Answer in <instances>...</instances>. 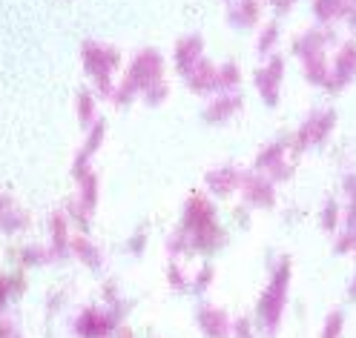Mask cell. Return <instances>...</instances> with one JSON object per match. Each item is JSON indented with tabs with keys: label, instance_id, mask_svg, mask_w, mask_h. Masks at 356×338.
Returning a JSON list of instances; mask_svg holds the SVG:
<instances>
[{
	"label": "cell",
	"instance_id": "obj_1",
	"mask_svg": "<svg viewBox=\"0 0 356 338\" xmlns=\"http://www.w3.org/2000/svg\"><path fill=\"white\" fill-rule=\"evenodd\" d=\"M284 287H287V261H282L270 289H267L261 296V301H259V321L264 324L267 332H273L279 327V315H282V307H284Z\"/></svg>",
	"mask_w": 356,
	"mask_h": 338
},
{
	"label": "cell",
	"instance_id": "obj_9",
	"mask_svg": "<svg viewBox=\"0 0 356 338\" xmlns=\"http://www.w3.org/2000/svg\"><path fill=\"white\" fill-rule=\"evenodd\" d=\"M0 338H15V327H12V321H0Z\"/></svg>",
	"mask_w": 356,
	"mask_h": 338
},
{
	"label": "cell",
	"instance_id": "obj_5",
	"mask_svg": "<svg viewBox=\"0 0 356 338\" xmlns=\"http://www.w3.org/2000/svg\"><path fill=\"white\" fill-rule=\"evenodd\" d=\"M342 332V312H330V319L325 321V330H322V338H339Z\"/></svg>",
	"mask_w": 356,
	"mask_h": 338
},
{
	"label": "cell",
	"instance_id": "obj_6",
	"mask_svg": "<svg viewBox=\"0 0 356 338\" xmlns=\"http://www.w3.org/2000/svg\"><path fill=\"white\" fill-rule=\"evenodd\" d=\"M337 218H339L337 204H325V212H322V227H325V230H333V227H337Z\"/></svg>",
	"mask_w": 356,
	"mask_h": 338
},
{
	"label": "cell",
	"instance_id": "obj_8",
	"mask_svg": "<svg viewBox=\"0 0 356 338\" xmlns=\"http://www.w3.org/2000/svg\"><path fill=\"white\" fill-rule=\"evenodd\" d=\"M210 276H213V269L207 267V269H204V273H202V276H198V281H195V292H202V289L207 287V281H210Z\"/></svg>",
	"mask_w": 356,
	"mask_h": 338
},
{
	"label": "cell",
	"instance_id": "obj_12",
	"mask_svg": "<svg viewBox=\"0 0 356 338\" xmlns=\"http://www.w3.org/2000/svg\"><path fill=\"white\" fill-rule=\"evenodd\" d=\"M350 298H356V281L350 284Z\"/></svg>",
	"mask_w": 356,
	"mask_h": 338
},
{
	"label": "cell",
	"instance_id": "obj_13",
	"mask_svg": "<svg viewBox=\"0 0 356 338\" xmlns=\"http://www.w3.org/2000/svg\"><path fill=\"white\" fill-rule=\"evenodd\" d=\"M15 338H20V335H15Z\"/></svg>",
	"mask_w": 356,
	"mask_h": 338
},
{
	"label": "cell",
	"instance_id": "obj_2",
	"mask_svg": "<svg viewBox=\"0 0 356 338\" xmlns=\"http://www.w3.org/2000/svg\"><path fill=\"white\" fill-rule=\"evenodd\" d=\"M75 330L81 338H106L115 330V319H109L101 310H83L75 321Z\"/></svg>",
	"mask_w": 356,
	"mask_h": 338
},
{
	"label": "cell",
	"instance_id": "obj_11",
	"mask_svg": "<svg viewBox=\"0 0 356 338\" xmlns=\"http://www.w3.org/2000/svg\"><path fill=\"white\" fill-rule=\"evenodd\" d=\"M3 210H6V198L0 195V215H3Z\"/></svg>",
	"mask_w": 356,
	"mask_h": 338
},
{
	"label": "cell",
	"instance_id": "obj_10",
	"mask_svg": "<svg viewBox=\"0 0 356 338\" xmlns=\"http://www.w3.org/2000/svg\"><path fill=\"white\" fill-rule=\"evenodd\" d=\"M118 338H132V332L129 330H118Z\"/></svg>",
	"mask_w": 356,
	"mask_h": 338
},
{
	"label": "cell",
	"instance_id": "obj_7",
	"mask_svg": "<svg viewBox=\"0 0 356 338\" xmlns=\"http://www.w3.org/2000/svg\"><path fill=\"white\" fill-rule=\"evenodd\" d=\"M236 338H253L250 321H238V324H236Z\"/></svg>",
	"mask_w": 356,
	"mask_h": 338
},
{
	"label": "cell",
	"instance_id": "obj_3",
	"mask_svg": "<svg viewBox=\"0 0 356 338\" xmlns=\"http://www.w3.org/2000/svg\"><path fill=\"white\" fill-rule=\"evenodd\" d=\"M198 327H202L210 338H227V332H230L227 315L221 312V310H213V307H202V310H198Z\"/></svg>",
	"mask_w": 356,
	"mask_h": 338
},
{
	"label": "cell",
	"instance_id": "obj_4",
	"mask_svg": "<svg viewBox=\"0 0 356 338\" xmlns=\"http://www.w3.org/2000/svg\"><path fill=\"white\" fill-rule=\"evenodd\" d=\"M248 198H250V204L270 207L273 204V189L267 181H261V178H253V181H248Z\"/></svg>",
	"mask_w": 356,
	"mask_h": 338
}]
</instances>
